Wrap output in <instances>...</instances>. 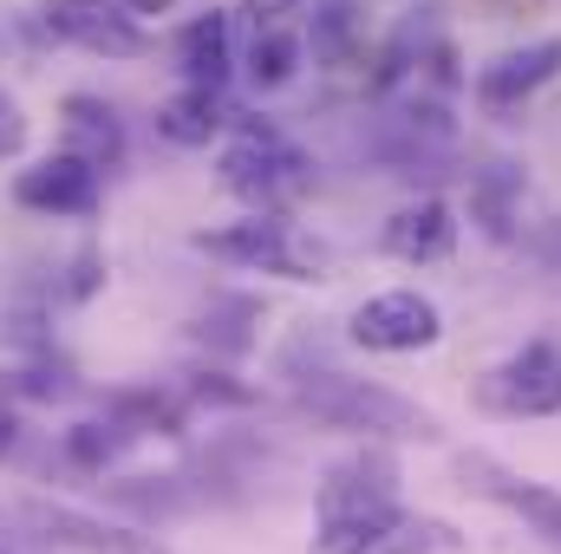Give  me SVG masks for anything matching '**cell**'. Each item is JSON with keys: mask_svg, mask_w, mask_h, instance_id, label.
Segmentation results:
<instances>
[{"mask_svg": "<svg viewBox=\"0 0 561 554\" xmlns=\"http://www.w3.org/2000/svg\"><path fill=\"white\" fill-rule=\"evenodd\" d=\"M399 516V457L366 437L313 489V554H373Z\"/></svg>", "mask_w": 561, "mask_h": 554, "instance_id": "cell-1", "label": "cell"}, {"mask_svg": "<svg viewBox=\"0 0 561 554\" xmlns=\"http://www.w3.org/2000/svg\"><path fill=\"white\" fill-rule=\"evenodd\" d=\"M287 385H294V405L327 430H353V437H373V443H437L444 437L424 405L373 385V379H353L340 366H313V372L287 366Z\"/></svg>", "mask_w": 561, "mask_h": 554, "instance_id": "cell-2", "label": "cell"}, {"mask_svg": "<svg viewBox=\"0 0 561 554\" xmlns=\"http://www.w3.org/2000/svg\"><path fill=\"white\" fill-rule=\"evenodd\" d=\"M216 183H222L236 203H249V209H280V216H287L294 203L313 196V157L287 138L275 118L236 112L229 138L216 150Z\"/></svg>", "mask_w": 561, "mask_h": 554, "instance_id": "cell-3", "label": "cell"}, {"mask_svg": "<svg viewBox=\"0 0 561 554\" xmlns=\"http://www.w3.org/2000/svg\"><path fill=\"white\" fill-rule=\"evenodd\" d=\"M190 249H196V255H216V262H229V268H249V275L327 280V255H320L313 242H300V229H294L280 209H249L242 222L196 229Z\"/></svg>", "mask_w": 561, "mask_h": 554, "instance_id": "cell-4", "label": "cell"}, {"mask_svg": "<svg viewBox=\"0 0 561 554\" xmlns=\"http://www.w3.org/2000/svg\"><path fill=\"white\" fill-rule=\"evenodd\" d=\"M20 33L92 59H150L157 46L138 13H125V0H39L33 13H20Z\"/></svg>", "mask_w": 561, "mask_h": 554, "instance_id": "cell-5", "label": "cell"}, {"mask_svg": "<svg viewBox=\"0 0 561 554\" xmlns=\"http://www.w3.org/2000/svg\"><path fill=\"white\" fill-rule=\"evenodd\" d=\"M483 417H556L561 412V339H529L477 379Z\"/></svg>", "mask_w": 561, "mask_h": 554, "instance_id": "cell-6", "label": "cell"}, {"mask_svg": "<svg viewBox=\"0 0 561 554\" xmlns=\"http://www.w3.org/2000/svg\"><path fill=\"white\" fill-rule=\"evenodd\" d=\"M13 203H20L26 216L85 222V216H99V203H105V170L59 143L53 157H33V163L13 176Z\"/></svg>", "mask_w": 561, "mask_h": 554, "instance_id": "cell-7", "label": "cell"}, {"mask_svg": "<svg viewBox=\"0 0 561 554\" xmlns=\"http://www.w3.org/2000/svg\"><path fill=\"white\" fill-rule=\"evenodd\" d=\"M26 529L59 554H176L163 535H150L138 522H105L72 503H26Z\"/></svg>", "mask_w": 561, "mask_h": 554, "instance_id": "cell-8", "label": "cell"}, {"mask_svg": "<svg viewBox=\"0 0 561 554\" xmlns=\"http://www.w3.org/2000/svg\"><path fill=\"white\" fill-rule=\"evenodd\" d=\"M346 326H353V346H366V353H424L444 339V313L419 287H392V293L359 300Z\"/></svg>", "mask_w": 561, "mask_h": 554, "instance_id": "cell-9", "label": "cell"}, {"mask_svg": "<svg viewBox=\"0 0 561 554\" xmlns=\"http://www.w3.org/2000/svg\"><path fill=\"white\" fill-rule=\"evenodd\" d=\"M457 476H463V489H477L483 503L523 516L549 549H561V489L556 483H536V476H523V470H510V463H496V457H483V450H470V457L457 463Z\"/></svg>", "mask_w": 561, "mask_h": 554, "instance_id": "cell-10", "label": "cell"}, {"mask_svg": "<svg viewBox=\"0 0 561 554\" xmlns=\"http://www.w3.org/2000/svg\"><path fill=\"white\" fill-rule=\"evenodd\" d=\"M561 79V33L549 39H529V46H510V53H496L483 72H477V105L490 112V118H510V112H523L542 85H556Z\"/></svg>", "mask_w": 561, "mask_h": 554, "instance_id": "cell-11", "label": "cell"}, {"mask_svg": "<svg viewBox=\"0 0 561 554\" xmlns=\"http://www.w3.org/2000/svg\"><path fill=\"white\" fill-rule=\"evenodd\" d=\"M379 249H386L392 262H405V268L450 262V249H457V209H450L444 196H412V203H399V209L386 216V229H379Z\"/></svg>", "mask_w": 561, "mask_h": 554, "instance_id": "cell-12", "label": "cell"}, {"mask_svg": "<svg viewBox=\"0 0 561 554\" xmlns=\"http://www.w3.org/2000/svg\"><path fill=\"white\" fill-rule=\"evenodd\" d=\"M236 66H242V53H236V13L203 7V13H190V20L176 26V72H183V85H216V92H229Z\"/></svg>", "mask_w": 561, "mask_h": 554, "instance_id": "cell-13", "label": "cell"}, {"mask_svg": "<svg viewBox=\"0 0 561 554\" xmlns=\"http://www.w3.org/2000/svg\"><path fill=\"white\" fill-rule=\"evenodd\" d=\"M59 138H66V150H79L85 163H99L105 176L125 170V157H131V131H125L118 105L99 99V92H66L59 99Z\"/></svg>", "mask_w": 561, "mask_h": 554, "instance_id": "cell-14", "label": "cell"}, {"mask_svg": "<svg viewBox=\"0 0 561 554\" xmlns=\"http://www.w3.org/2000/svg\"><path fill=\"white\" fill-rule=\"evenodd\" d=\"M229 125H236V112H229V92H216V85H176L150 118V131L170 150H209L229 138Z\"/></svg>", "mask_w": 561, "mask_h": 554, "instance_id": "cell-15", "label": "cell"}, {"mask_svg": "<svg viewBox=\"0 0 561 554\" xmlns=\"http://www.w3.org/2000/svg\"><path fill=\"white\" fill-rule=\"evenodd\" d=\"M307 66V33L300 26H249V46H242V72L255 92H287Z\"/></svg>", "mask_w": 561, "mask_h": 554, "instance_id": "cell-16", "label": "cell"}, {"mask_svg": "<svg viewBox=\"0 0 561 554\" xmlns=\"http://www.w3.org/2000/svg\"><path fill=\"white\" fill-rule=\"evenodd\" d=\"M255 326H262V300H249V293H216L203 313H196V339L216 353V359H242L249 346H255Z\"/></svg>", "mask_w": 561, "mask_h": 554, "instance_id": "cell-17", "label": "cell"}, {"mask_svg": "<svg viewBox=\"0 0 561 554\" xmlns=\"http://www.w3.org/2000/svg\"><path fill=\"white\" fill-rule=\"evenodd\" d=\"M516 203H523V170L516 163H490V170L470 176V222L490 242H510L516 235Z\"/></svg>", "mask_w": 561, "mask_h": 554, "instance_id": "cell-18", "label": "cell"}, {"mask_svg": "<svg viewBox=\"0 0 561 554\" xmlns=\"http://www.w3.org/2000/svg\"><path fill=\"white\" fill-rule=\"evenodd\" d=\"M112 417L131 430V437H183V399L157 392V385H125L112 392Z\"/></svg>", "mask_w": 561, "mask_h": 554, "instance_id": "cell-19", "label": "cell"}, {"mask_svg": "<svg viewBox=\"0 0 561 554\" xmlns=\"http://www.w3.org/2000/svg\"><path fill=\"white\" fill-rule=\"evenodd\" d=\"M59 443H66V463H72V470H85V476H105V470H112V463H118V457L138 443V437H131L118 417H85V424H72Z\"/></svg>", "mask_w": 561, "mask_h": 554, "instance_id": "cell-20", "label": "cell"}, {"mask_svg": "<svg viewBox=\"0 0 561 554\" xmlns=\"http://www.w3.org/2000/svg\"><path fill=\"white\" fill-rule=\"evenodd\" d=\"M373 554H463V535L444 522V516H399L386 535H379V549Z\"/></svg>", "mask_w": 561, "mask_h": 554, "instance_id": "cell-21", "label": "cell"}, {"mask_svg": "<svg viewBox=\"0 0 561 554\" xmlns=\"http://www.w3.org/2000/svg\"><path fill=\"white\" fill-rule=\"evenodd\" d=\"M99 287H105V249H92V242H85V249H79V255H72L66 268H59L53 293H59L66 307H85V300H92Z\"/></svg>", "mask_w": 561, "mask_h": 554, "instance_id": "cell-22", "label": "cell"}, {"mask_svg": "<svg viewBox=\"0 0 561 554\" xmlns=\"http://www.w3.org/2000/svg\"><path fill=\"white\" fill-rule=\"evenodd\" d=\"M183 399H196V405H229V412L255 405V392H249V385H236V372H209V366L190 379V392H183Z\"/></svg>", "mask_w": 561, "mask_h": 554, "instance_id": "cell-23", "label": "cell"}, {"mask_svg": "<svg viewBox=\"0 0 561 554\" xmlns=\"http://www.w3.org/2000/svg\"><path fill=\"white\" fill-rule=\"evenodd\" d=\"M26 143H33V118L20 112V99H13V92H0V163L26 157Z\"/></svg>", "mask_w": 561, "mask_h": 554, "instance_id": "cell-24", "label": "cell"}, {"mask_svg": "<svg viewBox=\"0 0 561 554\" xmlns=\"http://www.w3.org/2000/svg\"><path fill=\"white\" fill-rule=\"evenodd\" d=\"M20 443V417H13V392H7V379H0V457Z\"/></svg>", "mask_w": 561, "mask_h": 554, "instance_id": "cell-25", "label": "cell"}, {"mask_svg": "<svg viewBox=\"0 0 561 554\" xmlns=\"http://www.w3.org/2000/svg\"><path fill=\"white\" fill-rule=\"evenodd\" d=\"M39 549H46L39 535H13V522L0 516V554H39Z\"/></svg>", "mask_w": 561, "mask_h": 554, "instance_id": "cell-26", "label": "cell"}, {"mask_svg": "<svg viewBox=\"0 0 561 554\" xmlns=\"http://www.w3.org/2000/svg\"><path fill=\"white\" fill-rule=\"evenodd\" d=\"M125 13H138L144 26H150V20H170V13H176V0H125Z\"/></svg>", "mask_w": 561, "mask_h": 554, "instance_id": "cell-27", "label": "cell"}]
</instances>
